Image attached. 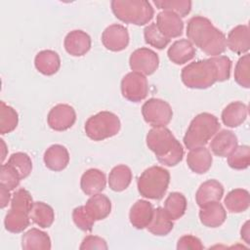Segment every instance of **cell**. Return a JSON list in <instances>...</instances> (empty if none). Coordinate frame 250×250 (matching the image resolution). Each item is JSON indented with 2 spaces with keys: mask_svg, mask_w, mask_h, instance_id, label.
<instances>
[{
  "mask_svg": "<svg viewBox=\"0 0 250 250\" xmlns=\"http://www.w3.org/2000/svg\"><path fill=\"white\" fill-rule=\"evenodd\" d=\"M231 61L227 56L200 60L186 65L181 72L183 83L191 89H207L229 78Z\"/></svg>",
  "mask_w": 250,
  "mask_h": 250,
  "instance_id": "6da1fadb",
  "label": "cell"
},
{
  "mask_svg": "<svg viewBox=\"0 0 250 250\" xmlns=\"http://www.w3.org/2000/svg\"><path fill=\"white\" fill-rule=\"evenodd\" d=\"M187 36L189 42L199 47L209 56L217 57L226 51L227 40L225 34L205 17L195 16L188 21Z\"/></svg>",
  "mask_w": 250,
  "mask_h": 250,
  "instance_id": "7a4b0ae2",
  "label": "cell"
},
{
  "mask_svg": "<svg viewBox=\"0 0 250 250\" xmlns=\"http://www.w3.org/2000/svg\"><path fill=\"white\" fill-rule=\"evenodd\" d=\"M146 146L157 160L166 166H176L183 159L184 148L181 143L166 127L150 129L146 135Z\"/></svg>",
  "mask_w": 250,
  "mask_h": 250,
  "instance_id": "3957f363",
  "label": "cell"
},
{
  "mask_svg": "<svg viewBox=\"0 0 250 250\" xmlns=\"http://www.w3.org/2000/svg\"><path fill=\"white\" fill-rule=\"evenodd\" d=\"M218 118L208 112L197 114L190 122L185 136L184 144L187 148L192 149L204 146L220 129Z\"/></svg>",
  "mask_w": 250,
  "mask_h": 250,
  "instance_id": "277c9868",
  "label": "cell"
},
{
  "mask_svg": "<svg viewBox=\"0 0 250 250\" xmlns=\"http://www.w3.org/2000/svg\"><path fill=\"white\" fill-rule=\"evenodd\" d=\"M110 6L114 16L125 23L145 25L154 15L151 4L146 0H113Z\"/></svg>",
  "mask_w": 250,
  "mask_h": 250,
  "instance_id": "5b68a950",
  "label": "cell"
},
{
  "mask_svg": "<svg viewBox=\"0 0 250 250\" xmlns=\"http://www.w3.org/2000/svg\"><path fill=\"white\" fill-rule=\"evenodd\" d=\"M170 183V173L161 166H151L146 169L138 178V190L146 198L161 199Z\"/></svg>",
  "mask_w": 250,
  "mask_h": 250,
  "instance_id": "8992f818",
  "label": "cell"
},
{
  "mask_svg": "<svg viewBox=\"0 0 250 250\" xmlns=\"http://www.w3.org/2000/svg\"><path fill=\"white\" fill-rule=\"evenodd\" d=\"M121 127L116 114L110 111H101L89 117L85 123V133L93 141H103L115 136Z\"/></svg>",
  "mask_w": 250,
  "mask_h": 250,
  "instance_id": "52a82bcc",
  "label": "cell"
},
{
  "mask_svg": "<svg viewBox=\"0 0 250 250\" xmlns=\"http://www.w3.org/2000/svg\"><path fill=\"white\" fill-rule=\"evenodd\" d=\"M142 114L145 121L152 127H165L173 117V110L167 102L151 98L143 104Z\"/></svg>",
  "mask_w": 250,
  "mask_h": 250,
  "instance_id": "ba28073f",
  "label": "cell"
},
{
  "mask_svg": "<svg viewBox=\"0 0 250 250\" xmlns=\"http://www.w3.org/2000/svg\"><path fill=\"white\" fill-rule=\"evenodd\" d=\"M121 93L130 102L138 103L143 101L148 94L146 77L136 71L127 73L121 80Z\"/></svg>",
  "mask_w": 250,
  "mask_h": 250,
  "instance_id": "9c48e42d",
  "label": "cell"
},
{
  "mask_svg": "<svg viewBox=\"0 0 250 250\" xmlns=\"http://www.w3.org/2000/svg\"><path fill=\"white\" fill-rule=\"evenodd\" d=\"M129 64L133 71L144 75L152 74L159 65V58L151 49L143 47L135 50L129 59Z\"/></svg>",
  "mask_w": 250,
  "mask_h": 250,
  "instance_id": "30bf717a",
  "label": "cell"
},
{
  "mask_svg": "<svg viewBox=\"0 0 250 250\" xmlns=\"http://www.w3.org/2000/svg\"><path fill=\"white\" fill-rule=\"evenodd\" d=\"M76 120L74 108L66 104H59L52 107L47 116V122L55 131H65L72 127Z\"/></svg>",
  "mask_w": 250,
  "mask_h": 250,
  "instance_id": "8fae6325",
  "label": "cell"
},
{
  "mask_svg": "<svg viewBox=\"0 0 250 250\" xmlns=\"http://www.w3.org/2000/svg\"><path fill=\"white\" fill-rule=\"evenodd\" d=\"M102 42L107 50L120 52L126 49L129 44L128 30L121 24H111L104 30L102 34Z\"/></svg>",
  "mask_w": 250,
  "mask_h": 250,
  "instance_id": "7c38bea8",
  "label": "cell"
},
{
  "mask_svg": "<svg viewBox=\"0 0 250 250\" xmlns=\"http://www.w3.org/2000/svg\"><path fill=\"white\" fill-rule=\"evenodd\" d=\"M156 26L160 32L167 37L176 38L182 35L184 30V21L175 13L169 11H162L156 17Z\"/></svg>",
  "mask_w": 250,
  "mask_h": 250,
  "instance_id": "4fadbf2b",
  "label": "cell"
},
{
  "mask_svg": "<svg viewBox=\"0 0 250 250\" xmlns=\"http://www.w3.org/2000/svg\"><path fill=\"white\" fill-rule=\"evenodd\" d=\"M65 51L73 57L84 56L91 48V37L83 30L75 29L68 32L63 41Z\"/></svg>",
  "mask_w": 250,
  "mask_h": 250,
  "instance_id": "5bb4252c",
  "label": "cell"
},
{
  "mask_svg": "<svg viewBox=\"0 0 250 250\" xmlns=\"http://www.w3.org/2000/svg\"><path fill=\"white\" fill-rule=\"evenodd\" d=\"M237 146V137L232 131L221 130L216 133L210 143V148L213 153L220 157L229 156Z\"/></svg>",
  "mask_w": 250,
  "mask_h": 250,
  "instance_id": "9a60e30c",
  "label": "cell"
},
{
  "mask_svg": "<svg viewBox=\"0 0 250 250\" xmlns=\"http://www.w3.org/2000/svg\"><path fill=\"white\" fill-rule=\"evenodd\" d=\"M226 40L227 46L230 51L238 55L247 54L250 48V35L248 25H236L229 32Z\"/></svg>",
  "mask_w": 250,
  "mask_h": 250,
  "instance_id": "2e32d148",
  "label": "cell"
},
{
  "mask_svg": "<svg viewBox=\"0 0 250 250\" xmlns=\"http://www.w3.org/2000/svg\"><path fill=\"white\" fill-rule=\"evenodd\" d=\"M199 219L205 227L218 228L226 221L227 212L220 201H215L200 207Z\"/></svg>",
  "mask_w": 250,
  "mask_h": 250,
  "instance_id": "e0dca14e",
  "label": "cell"
},
{
  "mask_svg": "<svg viewBox=\"0 0 250 250\" xmlns=\"http://www.w3.org/2000/svg\"><path fill=\"white\" fill-rule=\"evenodd\" d=\"M106 179L103 171L95 168L85 171L80 180V188L87 195H94L103 191L105 188Z\"/></svg>",
  "mask_w": 250,
  "mask_h": 250,
  "instance_id": "ac0fdd59",
  "label": "cell"
},
{
  "mask_svg": "<svg viewBox=\"0 0 250 250\" xmlns=\"http://www.w3.org/2000/svg\"><path fill=\"white\" fill-rule=\"evenodd\" d=\"M224 195L223 185L216 180H208L200 185L196 193L195 200L199 207L208 203L220 201Z\"/></svg>",
  "mask_w": 250,
  "mask_h": 250,
  "instance_id": "d6986e66",
  "label": "cell"
},
{
  "mask_svg": "<svg viewBox=\"0 0 250 250\" xmlns=\"http://www.w3.org/2000/svg\"><path fill=\"white\" fill-rule=\"evenodd\" d=\"M153 206L146 200L140 199L136 201L130 209L129 219L133 227L143 229L148 226L153 215Z\"/></svg>",
  "mask_w": 250,
  "mask_h": 250,
  "instance_id": "ffe728a7",
  "label": "cell"
},
{
  "mask_svg": "<svg viewBox=\"0 0 250 250\" xmlns=\"http://www.w3.org/2000/svg\"><path fill=\"white\" fill-rule=\"evenodd\" d=\"M43 159L47 168L58 172L63 170L67 166L69 162V153L63 146L57 144L46 149Z\"/></svg>",
  "mask_w": 250,
  "mask_h": 250,
  "instance_id": "44dd1931",
  "label": "cell"
},
{
  "mask_svg": "<svg viewBox=\"0 0 250 250\" xmlns=\"http://www.w3.org/2000/svg\"><path fill=\"white\" fill-rule=\"evenodd\" d=\"M212 155L204 146L190 149L187 156V163L189 169L196 174L206 173L212 165Z\"/></svg>",
  "mask_w": 250,
  "mask_h": 250,
  "instance_id": "7402d4cb",
  "label": "cell"
},
{
  "mask_svg": "<svg viewBox=\"0 0 250 250\" xmlns=\"http://www.w3.org/2000/svg\"><path fill=\"white\" fill-rule=\"evenodd\" d=\"M36 69L44 75H54L61 67V59L57 52L53 50L40 51L34 59Z\"/></svg>",
  "mask_w": 250,
  "mask_h": 250,
  "instance_id": "603a6c76",
  "label": "cell"
},
{
  "mask_svg": "<svg viewBox=\"0 0 250 250\" xmlns=\"http://www.w3.org/2000/svg\"><path fill=\"white\" fill-rule=\"evenodd\" d=\"M195 48L188 39L175 41L168 49L167 56L169 60L176 64H184L193 59Z\"/></svg>",
  "mask_w": 250,
  "mask_h": 250,
  "instance_id": "cb8c5ba5",
  "label": "cell"
},
{
  "mask_svg": "<svg viewBox=\"0 0 250 250\" xmlns=\"http://www.w3.org/2000/svg\"><path fill=\"white\" fill-rule=\"evenodd\" d=\"M248 108L242 102H232L229 104L222 111L223 123L230 128L241 125L247 118Z\"/></svg>",
  "mask_w": 250,
  "mask_h": 250,
  "instance_id": "d4e9b609",
  "label": "cell"
},
{
  "mask_svg": "<svg viewBox=\"0 0 250 250\" xmlns=\"http://www.w3.org/2000/svg\"><path fill=\"white\" fill-rule=\"evenodd\" d=\"M84 206L86 211L95 221L105 219L111 211V202L109 198L101 193L91 195Z\"/></svg>",
  "mask_w": 250,
  "mask_h": 250,
  "instance_id": "484cf974",
  "label": "cell"
},
{
  "mask_svg": "<svg viewBox=\"0 0 250 250\" xmlns=\"http://www.w3.org/2000/svg\"><path fill=\"white\" fill-rule=\"evenodd\" d=\"M21 248L24 250H49L51 249L50 236L36 229H30L21 236Z\"/></svg>",
  "mask_w": 250,
  "mask_h": 250,
  "instance_id": "4316f807",
  "label": "cell"
},
{
  "mask_svg": "<svg viewBox=\"0 0 250 250\" xmlns=\"http://www.w3.org/2000/svg\"><path fill=\"white\" fill-rule=\"evenodd\" d=\"M173 220L165 212L164 208L157 207L153 210V215L150 223L146 227L149 232L157 236L167 235L174 228Z\"/></svg>",
  "mask_w": 250,
  "mask_h": 250,
  "instance_id": "83f0119b",
  "label": "cell"
},
{
  "mask_svg": "<svg viewBox=\"0 0 250 250\" xmlns=\"http://www.w3.org/2000/svg\"><path fill=\"white\" fill-rule=\"evenodd\" d=\"M224 203L227 209L231 213L244 212L250 205L249 192L243 188L232 189L226 195Z\"/></svg>",
  "mask_w": 250,
  "mask_h": 250,
  "instance_id": "f1b7e54d",
  "label": "cell"
},
{
  "mask_svg": "<svg viewBox=\"0 0 250 250\" xmlns=\"http://www.w3.org/2000/svg\"><path fill=\"white\" fill-rule=\"evenodd\" d=\"M31 221L40 228L47 229L52 226L55 220V213L53 208L42 201L34 202L29 212Z\"/></svg>",
  "mask_w": 250,
  "mask_h": 250,
  "instance_id": "f546056e",
  "label": "cell"
},
{
  "mask_svg": "<svg viewBox=\"0 0 250 250\" xmlns=\"http://www.w3.org/2000/svg\"><path fill=\"white\" fill-rule=\"evenodd\" d=\"M132 181V171L126 165H117L113 167L108 176V186L113 191H122L126 189Z\"/></svg>",
  "mask_w": 250,
  "mask_h": 250,
  "instance_id": "4dcf8cb0",
  "label": "cell"
},
{
  "mask_svg": "<svg viewBox=\"0 0 250 250\" xmlns=\"http://www.w3.org/2000/svg\"><path fill=\"white\" fill-rule=\"evenodd\" d=\"M29 213L22 210L11 208L5 216V229L14 233L23 231L29 226Z\"/></svg>",
  "mask_w": 250,
  "mask_h": 250,
  "instance_id": "1f68e13d",
  "label": "cell"
},
{
  "mask_svg": "<svg viewBox=\"0 0 250 250\" xmlns=\"http://www.w3.org/2000/svg\"><path fill=\"white\" fill-rule=\"evenodd\" d=\"M164 210L171 220L180 219L187 210V199L181 192H171L164 202Z\"/></svg>",
  "mask_w": 250,
  "mask_h": 250,
  "instance_id": "d6a6232c",
  "label": "cell"
},
{
  "mask_svg": "<svg viewBox=\"0 0 250 250\" xmlns=\"http://www.w3.org/2000/svg\"><path fill=\"white\" fill-rule=\"evenodd\" d=\"M18 123V112L4 102H0V134L11 133L17 128Z\"/></svg>",
  "mask_w": 250,
  "mask_h": 250,
  "instance_id": "836d02e7",
  "label": "cell"
},
{
  "mask_svg": "<svg viewBox=\"0 0 250 250\" xmlns=\"http://www.w3.org/2000/svg\"><path fill=\"white\" fill-rule=\"evenodd\" d=\"M228 164L235 170H243L250 164V147L246 145L237 146L228 156Z\"/></svg>",
  "mask_w": 250,
  "mask_h": 250,
  "instance_id": "e575fe53",
  "label": "cell"
},
{
  "mask_svg": "<svg viewBox=\"0 0 250 250\" xmlns=\"http://www.w3.org/2000/svg\"><path fill=\"white\" fill-rule=\"evenodd\" d=\"M153 3L158 9L175 13L179 17L188 16L191 10L189 0H155Z\"/></svg>",
  "mask_w": 250,
  "mask_h": 250,
  "instance_id": "d590c367",
  "label": "cell"
},
{
  "mask_svg": "<svg viewBox=\"0 0 250 250\" xmlns=\"http://www.w3.org/2000/svg\"><path fill=\"white\" fill-rule=\"evenodd\" d=\"M8 164H10L20 175L21 179H25L29 176L32 170V162L28 154L24 152L13 153L9 159Z\"/></svg>",
  "mask_w": 250,
  "mask_h": 250,
  "instance_id": "8d00e7d4",
  "label": "cell"
},
{
  "mask_svg": "<svg viewBox=\"0 0 250 250\" xmlns=\"http://www.w3.org/2000/svg\"><path fill=\"white\" fill-rule=\"evenodd\" d=\"M234 80L235 82L243 87H250V56L245 54L236 62L234 67Z\"/></svg>",
  "mask_w": 250,
  "mask_h": 250,
  "instance_id": "74e56055",
  "label": "cell"
},
{
  "mask_svg": "<svg viewBox=\"0 0 250 250\" xmlns=\"http://www.w3.org/2000/svg\"><path fill=\"white\" fill-rule=\"evenodd\" d=\"M144 37L146 44L159 50L165 48L170 42V39L165 37L160 32V30L156 26V23H150L145 27Z\"/></svg>",
  "mask_w": 250,
  "mask_h": 250,
  "instance_id": "f35d334b",
  "label": "cell"
},
{
  "mask_svg": "<svg viewBox=\"0 0 250 250\" xmlns=\"http://www.w3.org/2000/svg\"><path fill=\"white\" fill-rule=\"evenodd\" d=\"M33 203L34 202L29 191L24 188H20L17 191H15L12 196L11 208L22 210L24 212L29 213Z\"/></svg>",
  "mask_w": 250,
  "mask_h": 250,
  "instance_id": "ab89813d",
  "label": "cell"
},
{
  "mask_svg": "<svg viewBox=\"0 0 250 250\" xmlns=\"http://www.w3.org/2000/svg\"><path fill=\"white\" fill-rule=\"evenodd\" d=\"M19 173L8 163L2 164L0 173V185L7 188L9 190L15 189L21 181Z\"/></svg>",
  "mask_w": 250,
  "mask_h": 250,
  "instance_id": "60d3db41",
  "label": "cell"
},
{
  "mask_svg": "<svg viewBox=\"0 0 250 250\" xmlns=\"http://www.w3.org/2000/svg\"><path fill=\"white\" fill-rule=\"evenodd\" d=\"M72 219L78 229L84 231H90L96 222L86 211L85 206H78L72 211Z\"/></svg>",
  "mask_w": 250,
  "mask_h": 250,
  "instance_id": "b9f144b4",
  "label": "cell"
},
{
  "mask_svg": "<svg viewBox=\"0 0 250 250\" xmlns=\"http://www.w3.org/2000/svg\"><path fill=\"white\" fill-rule=\"evenodd\" d=\"M204 246L201 243V240L193 235H183L180 237L177 243V249L178 250H201Z\"/></svg>",
  "mask_w": 250,
  "mask_h": 250,
  "instance_id": "7bdbcfd3",
  "label": "cell"
},
{
  "mask_svg": "<svg viewBox=\"0 0 250 250\" xmlns=\"http://www.w3.org/2000/svg\"><path fill=\"white\" fill-rule=\"evenodd\" d=\"M81 250H86V249H107V244L105 240L100 236L96 235H88L86 236L80 247Z\"/></svg>",
  "mask_w": 250,
  "mask_h": 250,
  "instance_id": "ee69618b",
  "label": "cell"
},
{
  "mask_svg": "<svg viewBox=\"0 0 250 250\" xmlns=\"http://www.w3.org/2000/svg\"><path fill=\"white\" fill-rule=\"evenodd\" d=\"M0 194H1V203H0L1 208H5L8 205L11 198L10 190L4 186L0 185Z\"/></svg>",
  "mask_w": 250,
  "mask_h": 250,
  "instance_id": "f6af8a7d",
  "label": "cell"
},
{
  "mask_svg": "<svg viewBox=\"0 0 250 250\" xmlns=\"http://www.w3.org/2000/svg\"><path fill=\"white\" fill-rule=\"evenodd\" d=\"M240 236L241 238L247 243H250V230H249V221H246L245 224L242 226L240 230Z\"/></svg>",
  "mask_w": 250,
  "mask_h": 250,
  "instance_id": "bcb514c9",
  "label": "cell"
},
{
  "mask_svg": "<svg viewBox=\"0 0 250 250\" xmlns=\"http://www.w3.org/2000/svg\"><path fill=\"white\" fill-rule=\"evenodd\" d=\"M1 141V145H2V150H3V152H2V157H1V161L3 162L4 161V159H5V157H6V145H5V143H4V140H0Z\"/></svg>",
  "mask_w": 250,
  "mask_h": 250,
  "instance_id": "7dc6e473",
  "label": "cell"
}]
</instances>
